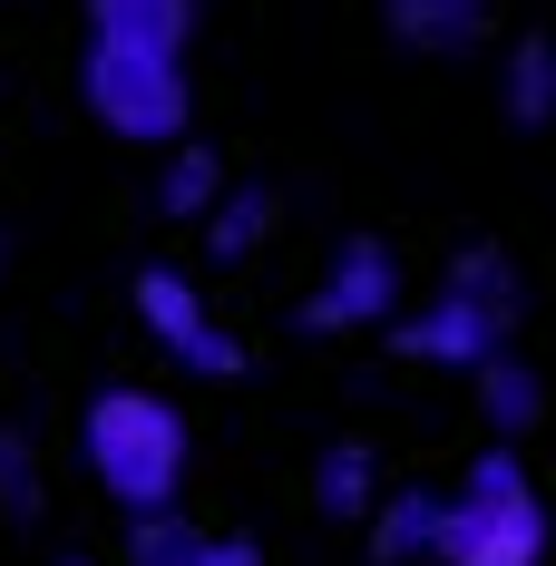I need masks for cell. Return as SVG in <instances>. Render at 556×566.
Instances as JSON below:
<instances>
[{
  "label": "cell",
  "instance_id": "cell-11",
  "mask_svg": "<svg viewBox=\"0 0 556 566\" xmlns=\"http://www.w3.org/2000/svg\"><path fill=\"white\" fill-rule=\"evenodd\" d=\"M88 40H137V50L186 59V40H196V0H88Z\"/></svg>",
  "mask_w": 556,
  "mask_h": 566
},
{
  "label": "cell",
  "instance_id": "cell-3",
  "mask_svg": "<svg viewBox=\"0 0 556 566\" xmlns=\"http://www.w3.org/2000/svg\"><path fill=\"white\" fill-rule=\"evenodd\" d=\"M78 98L108 127L117 147H186V117H196V88H186V59L137 50V40H88L78 59Z\"/></svg>",
  "mask_w": 556,
  "mask_h": 566
},
{
  "label": "cell",
  "instance_id": "cell-2",
  "mask_svg": "<svg viewBox=\"0 0 556 566\" xmlns=\"http://www.w3.org/2000/svg\"><path fill=\"white\" fill-rule=\"evenodd\" d=\"M440 566H547V509H537V479L507 440H489L469 459V479L449 499Z\"/></svg>",
  "mask_w": 556,
  "mask_h": 566
},
{
  "label": "cell",
  "instance_id": "cell-7",
  "mask_svg": "<svg viewBox=\"0 0 556 566\" xmlns=\"http://www.w3.org/2000/svg\"><path fill=\"white\" fill-rule=\"evenodd\" d=\"M127 566H264L254 537H224V527H196L186 509L167 517H137L127 527Z\"/></svg>",
  "mask_w": 556,
  "mask_h": 566
},
{
  "label": "cell",
  "instance_id": "cell-5",
  "mask_svg": "<svg viewBox=\"0 0 556 566\" xmlns=\"http://www.w3.org/2000/svg\"><path fill=\"white\" fill-rule=\"evenodd\" d=\"M400 313H410V274H400V254H390L381 234L333 244V264L303 293V323L313 333H390Z\"/></svg>",
  "mask_w": 556,
  "mask_h": 566
},
{
  "label": "cell",
  "instance_id": "cell-10",
  "mask_svg": "<svg viewBox=\"0 0 556 566\" xmlns=\"http://www.w3.org/2000/svg\"><path fill=\"white\" fill-rule=\"evenodd\" d=\"M381 459H371V440H333V450L313 459V509L333 517V527H371V509H381Z\"/></svg>",
  "mask_w": 556,
  "mask_h": 566
},
{
  "label": "cell",
  "instance_id": "cell-15",
  "mask_svg": "<svg viewBox=\"0 0 556 566\" xmlns=\"http://www.w3.org/2000/svg\"><path fill=\"white\" fill-rule=\"evenodd\" d=\"M537 410H547V381H537L517 352H499V361L479 371V420H489L507 450H517V430H537Z\"/></svg>",
  "mask_w": 556,
  "mask_h": 566
},
{
  "label": "cell",
  "instance_id": "cell-17",
  "mask_svg": "<svg viewBox=\"0 0 556 566\" xmlns=\"http://www.w3.org/2000/svg\"><path fill=\"white\" fill-rule=\"evenodd\" d=\"M0 509L10 517H40V459H30V430H0Z\"/></svg>",
  "mask_w": 556,
  "mask_h": 566
},
{
  "label": "cell",
  "instance_id": "cell-19",
  "mask_svg": "<svg viewBox=\"0 0 556 566\" xmlns=\"http://www.w3.org/2000/svg\"><path fill=\"white\" fill-rule=\"evenodd\" d=\"M59 566H98V557H59Z\"/></svg>",
  "mask_w": 556,
  "mask_h": 566
},
{
  "label": "cell",
  "instance_id": "cell-12",
  "mask_svg": "<svg viewBox=\"0 0 556 566\" xmlns=\"http://www.w3.org/2000/svg\"><path fill=\"white\" fill-rule=\"evenodd\" d=\"M274 226H283L274 186H224V206L206 216V254H216V264H254V254L274 244Z\"/></svg>",
  "mask_w": 556,
  "mask_h": 566
},
{
  "label": "cell",
  "instance_id": "cell-1",
  "mask_svg": "<svg viewBox=\"0 0 556 566\" xmlns=\"http://www.w3.org/2000/svg\"><path fill=\"white\" fill-rule=\"evenodd\" d=\"M78 459L88 479L108 489V509L137 517H167L186 499V469H196V440H186V410L167 391H137V381H108V391L78 410Z\"/></svg>",
  "mask_w": 556,
  "mask_h": 566
},
{
  "label": "cell",
  "instance_id": "cell-14",
  "mask_svg": "<svg viewBox=\"0 0 556 566\" xmlns=\"http://www.w3.org/2000/svg\"><path fill=\"white\" fill-rule=\"evenodd\" d=\"M440 293L479 303V313H499V323L527 313V283H517V264H507L499 244H459V254H449V274H440Z\"/></svg>",
  "mask_w": 556,
  "mask_h": 566
},
{
  "label": "cell",
  "instance_id": "cell-13",
  "mask_svg": "<svg viewBox=\"0 0 556 566\" xmlns=\"http://www.w3.org/2000/svg\"><path fill=\"white\" fill-rule=\"evenodd\" d=\"M224 186H234V176H224V157L206 147V137H186V147H167V176H157V206H167L176 226H206V216L224 206Z\"/></svg>",
  "mask_w": 556,
  "mask_h": 566
},
{
  "label": "cell",
  "instance_id": "cell-9",
  "mask_svg": "<svg viewBox=\"0 0 556 566\" xmlns=\"http://www.w3.org/2000/svg\"><path fill=\"white\" fill-rule=\"evenodd\" d=\"M449 547V499L440 489H390L381 509H371V557L381 566H420Z\"/></svg>",
  "mask_w": 556,
  "mask_h": 566
},
{
  "label": "cell",
  "instance_id": "cell-16",
  "mask_svg": "<svg viewBox=\"0 0 556 566\" xmlns=\"http://www.w3.org/2000/svg\"><path fill=\"white\" fill-rule=\"evenodd\" d=\"M499 108L517 127H556V40H517L499 69Z\"/></svg>",
  "mask_w": 556,
  "mask_h": 566
},
{
  "label": "cell",
  "instance_id": "cell-6",
  "mask_svg": "<svg viewBox=\"0 0 556 566\" xmlns=\"http://www.w3.org/2000/svg\"><path fill=\"white\" fill-rule=\"evenodd\" d=\"M507 333L517 323H499V313H479V303H459V293H430V303H410L400 323H390V342H400V361H430V371H489L507 352Z\"/></svg>",
  "mask_w": 556,
  "mask_h": 566
},
{
  "label": "cell",
  "instance_id": "cell-4",
  "mask_svg": "<svg viewBox=\"0 0 556 566\" xmlns=\"http://www.w3.org/2000/svg\"><path fill=\"white\" fill-rule=\"evenodd\" d=\"M137 323H147V342L167 352L176 371H196V381H234V371H244L234 323L206 303V283L186 274V264H147V274H137Z\"/></svg>",
  "mask_w": 556,
  "mask_h": 566
},
{
  "label": "cell",
  "instance_id": "cell-18",
  "mask_svg": "<svg viewBox=\"0 0 556 566\" xmlns=\"http://www.w3.org/2000/svg\"><path fill=\"white\" fill-rule=\"evenodd\" d=\"M0 274H10V234H0Z\"/></svg>",
  "mask_w": 556,
  "mask_h": 566
},
{
  "label": "cell",
  "instance_id": "cell-8",
  "mask_svg": "<svg viewBox=\"0 0 556 566\" xmlns=\"http://www.w3.org/2000/svg\"><path fill=\"white\" fill-rule=\"evenodd\" d=\"M381 20H390L400 50L459 59V50H479V40L499 30V0H381Z\"/></svg>",
  "mask_w": 556,
  "mask_h": 566
}]
</instances>
